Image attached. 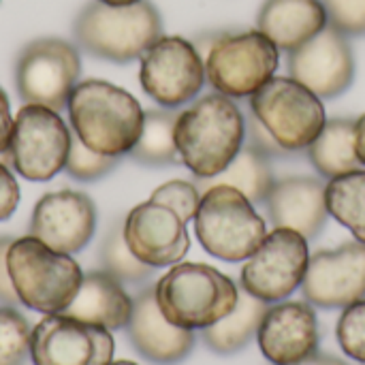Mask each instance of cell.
Instances as JSON below:
<instances>
[{"mask_svg":"<svg viewBox=\"0 0 365 365\" xmlns=\"http://www.w3.org/2000/svg\"><path fill=\"white\" fill-rule=\"evenodd\" d=\"M325 199L329 214L365 244V169L329 180Z\"/></svg>","mask_w":365,"mask_h":365,"instance_id":"4316f807","label":"cell"},{"mask_svg":"<svg viewBox=\"0 0 365 365\" xmlns=\"http://www.w3.org/2000/svg\"><path fill=\"white\" fill-rule=\"evenodd\" d=\"M120 163L118 156H105L98 154L94 150H90L77 135H73L71 141V152L66 158V173L73 180H81V182H92L98 180L103 175H107L115 165Z\"/></svg>","mask_w":365,"mask_h":365,"instance_id":"f546056e","label":"cell"},{"mask_svg":"<svg viewBox=\"0 0 365 365\" xmlns=\"http://www.w3.org/2000/svg\"><path fill=\"white\" fill-rule=\"evenodd\" d=\"M205 79L218 94L246 98L278 71L280 49L261 32H220L205 56Z\"/></svg>","mask_w":365,"mask_h":365,"instance_id":"52a82bcc","label":"cell"},{"mask_svg":"<svg viewBox=\"0 0 365 365\" xmlns=\"http://www.w3.org/2000/svg\"><path fill=\"white\" fill-rule=\"evenodd\" d=\"M250 109L287 152L308 148L327 122L321 98L293 77H272L250 96Z\"/></svg>","mask_w":365,"mask_h":365,"instance_id":"ba28073f","label":"cell"},{"mask_svg":"<svg viewBox=\"0 0 365 365\" xmlns=\"http://www.w3.org/2000/svg\"><path fill=\"white\" fill-rule=\"evenodd\" d=\"M163 317L182 329H207L237 306L240 291L222 272L203 263H178L154 287Z\"/></svg>","mask_w":365,"mask_h":365,"instance_id":"277c9868","label":"cell"},{"mask_svg":"<svg viewBox=\"0 0 365 365\" xmlns=\"http://www.w3.org/2000/svg\"><path fill=\"white\" fill-rule=\"evenodd\" d=\"M105 4H111V6H126V4H135L139 0H101Z\"/></svg>","mask_w":365,"mask_h":365,"instance_id":"ab89813d","label":"cell"},{"mask_svg":"<svg viewBox=\"0 0 365 365\" xmlns=\"http://www.w3.org/2000/svg\"><path fill=\"white\" fill-rule=\"evenodd\" d=\"M295 365H349L344 364L342 359H338V357H329V355H312V357H308V359H304V361H299V364Z\"/></svg>","mask_w":365,"mask_h":365,"instance_id":"f35d334b","label":"cell"},{"mask_svg":"<svg viewBox=\"0 0 365 365\" xmlns=\"http://www.w3.org/2000/svg\"><path fill=\"white\" fill-rule=\"evenodd\" d=\"M11 137H13V118H11V107L4 90L0 88V156L9 154L11 148Z\"/></svg>","mask_w":365,"mask_h":365,"instance_id":"8d00e7d4","label":"cell"},{"mask_svg":"<svg viewBox=\"0 0 365 365\" xmlns=\"http://www.w3.org/2000/svg\"><path fill=\"white\" fill-rule=\"evenodd\" d=\"M173 137L180 160L197 180H207L225 171L244 148L246 120L229 96L207 94L180 113Z\"/></svg>","mask_w":365,"mask_h":365,"instance_id":"7a4b0ae2","label":"cell"},{"mask_svg":"<svg viewBox=\"0 0 365 365\" xmlns=\"http://www.w3.org/2000/svg\"><path fill=\"white\" fill-rule=\"evenodd\" d=\"M259 349L274 365H295L319 349V323L304 302H287L267 308L259 331Z\"/></svg>","mask_w":365,"mask_h":365,"instance_id":"ac0fdd59","label":"cell"},{"mask_svg":"<svg viewBox=\"0 0 365 365\" xmlns=\"http://www.w3.org/2000/svg\"><path fill=\"white\" fill-rule=\"evenodd\" d=\"M11 237H0V302L6 306H15L19 302L13 282H11V274H9V265H6V255H9V246H11Z\"/></svg>","mask_w":365,"mask_h":365,"instance_id":"d590c367","label":"cell"},{"mask_svg":"<svg viewBox=\"0 0 365 365\" xmlns=\"http://www.w3.org/2000/svg\"><path fill=\"white\" fill-rule=\"evenodd\" d=\"M304 295L319 308H346L365 297V244L346 242L308 261Z\"/></svg>","mask_w":365,"mask_h":365,"instance_id":"2e32d148","label":"cell"},{"mask_svg":"<svg viewBox=\"0 0 365 365\" xmlns=\"http://www.w3.org/2000/svg\"><path fill=\"white\" fill-rule=\"evenodd\" d=\"M6 265L19 304L41 314L62 312L83 282L81 267L71 255L56 252L32 235L11 242Z\"/></svg>","mask_w":365,"mask_h":365,"instance_id":"5b68a950","label":"cell"},{"mask_svg":"<svg viewBox=\"0 0 365 365\" xmlns=\"http://www.w3.org/2000/svg\"><path fill=\"white\" fill-rule=\"evenodd\" d=\"M126 329L137 353L154 364H178L186 359L195 346V336L190 329L175 327L163 317L156 304L154 287L135 297Z\"/></svg>","mask_w":365,"mask_h":365,"instance_id":"d6986e66","label":"cell"},{"mask_svg":"<svg viewBox=\"0 0 365 365\" xmlns=\"http://www.w3.org/2000/svg\"><path fill=\"white\" fill-rule=\"evenodd\" d=\"M355 150H357L359 163L365 169V113L355 122Z\"/></svg>","mask_w":365,"mask_h":365,"instance_id":"74e56055","label":"cell"},{"mask_svg":"<svg viewBox=\"0 0 365 365\" xmlns=\"http://www.w3.org/2000/svg\"><path fill=\"white\" fill-rule=\"evenodd\" d=\"M73 133L58 111L43 105H24L13 120L11 165L32 182H47L66 167Z\"/></svg>","mask_w":365,"mask_h":365,"instance_id":"30bf717a","label":"cell"},{"mask_svg":"<svg viewBox=\"0 0 365 365\" xmlns=\"http://www.w3.org/2000/svg\"><path fill=\"white\" fill-rule=\"evenodd\" d=\"M327 24V11L321 0H265L257 17V30L284 51L302 47Z\"/></svg>","mask_w":365,"mask_h":365,"instance_id":"44dd1931","label":"cell"},{"mask_svg":"<svg viewBox=\"0 0 365 365\" xmlns=\"http://www.w3.org/2000/svg\"><path fill=\"white\" fill-rule=\"evenodd\" d=\"M30 325L13 308H0V365H24L30 355Z\"/></svg>","mask_w":365,"mask_h":365,"instance_id":"f1b7e54d","label":"cell"},{"mask_svg":"<svg viewBox=\"0 0 365 365\" xmlns=\"http://www.w3.org/2000/svg\"><path fill=\"white\" fill-rule=\"evenodd\" d=\"M101 261H103V272L111 274L120 282H141L152 276L150 265L141 263L126 246L122 225H115L109 235L103 242L101 248Z\"/></svg>","mask_w":365,"mask_h":365,"instance_id":"83f0119b","label":"cell"},{"mask_svg":"<svg viewBox=\"0 0 365 365\" xmlns=\"http://www.w3.org/2000/svg\"><path fill=\"white\" fill-rule=\"evenodd\" d=\"M122 231L128 250L150 267L178 265L190 248L186 222L178 212L156 201L133 207Z\"/></svg>","mask_w":365,"mask_h":365,"instance_id":"9a60e30c","label":"cell"},{"mask_svg":"<svg viewBox=\"0 0 365 365\" xmlns=\"http://www.w3.org/2000/svg\"><path fill=\"white\" fill-rule=\"evenodd\" d=\"M274 175L267 163V156L261 154L257 148L246 145L237 152L231 165L214 178L197 180V188L205 192L212 186H231L240 190L250 203H263L274 186Z\"/></svg>","mask_w":365,"mask_h":365,"instance_id":"cb8c5ba5","label":"cell"},{"mask_svg":"<svg viewBox=\"0 0 365 365\" xmlns=\"http://www.w3.org/2000/svg\"><path fill=\"white\" fill-rule=\"evenodd\" d=\"M308 158L317 173L329 180L364 169L355 150V122L344 118L325 122L319 137L308 145Z\"/></svg>","mask_w":365,"mask_h":365,"instance_id":"603a6c76","label":"cell"},{"mask_svg":"<svg viewBox=\"0 0 365 365\" xmlns=\"http://www.w3.org/2000/svg\"><path fill=\"white\" fill-rule=\"evenodd\" d=\"M327 11L329 26L346 36L365 34V0H321Z\"/></svg>","mask_w":365,"mask_h":365,"instance_id":"d6a6232c","label":"cell"},{"mask_svg":"<svg viewBox=\"0 0 365 365\" xmlns=\"http://www.w3.org/2000/svg\"><path fill=\"white\" fill-rule=\"evenodd\" d=\"M240 190L231 186H212L201 192L195 231L201 246L222 261H246L267 235L265 220Z\"/></svg>","mask_w":365,"mask_h":365,"instance_id":"8992f818","label":"cell"},{"mask_svg":"<svg viewBox=\"0 0 365 365\" xmlns=\"http://www.w3.org/2000/svg\"><path fill=\"white\" fill-rule=\"evenodd\" d=\"M267 312V304L242 291L237 297V306L231 314H227L216 325L203 329L205 344L218 355H233L248 346L252 336L259 331V325Z\"/></svg>","mask_w":365,"mask_h":365,"instance_id":"d4e9b609","label":"cell"},{"mask_svg":"<svg viewBox=\"0 0 365 365\" xmlns=\"http://www.w3.org/2000/svg\"><path fill=\"white\" fill-rule=\"evenodd\" d=\"M150 201L163 203L167 207H171L173 212L180 214V218L184 222L195 220L197 212H199V203H201V190L197 188V184L192 182H184V180H171L163 186H158Z\"/></svg>","mask_w":365,"mask_h":365,"instance_id":"1f68e13d","label":"cell"},{"mask_svg":"<svg viewBox=\"0 0 365 365\" xmlns=\"http://www.w3.org/2000/svg\"><path fill=\"white\" fill-rule=\"evenodd\" d=\"M81 75L77 49L62 38L28 43L15 62V88L24 105H43L62 111Z\"/></svg>","mask_w":365,"mask_h":365,"instance_id":"9c48e42d","label":"cell"},{"mask_svg":"<svg viewBox=\"0 0 365 365\" xmlns=\"http://www.w3.org/2000/svg\"><path fill=\"white\" fill-rule=\"evenodd\" d=\"M139 60L141 88L160 107L175 109L190 103L205 83V62L184 36H160Z\"/></svg>","mask_w":365,"mask_h":365,"instance_id":"8fae6325","label":"cell"},{"mask_svg":"<svg viewBox=\"0 0 365 365\" xmlns=\"http://www.w3.org/2000/svg\"><path fill=\"white\" fill-rule=\"evenodd\" d=\"M308 261V240L293 229L276 227L246 261L242 289L265 304L280 302L304 284Z\"/></svg>","mask_w":365,"mask_h":365,"instance_id":"7c38bea8","label":"cell"},{"mask_svg":"<svg viewBox=\"0 0 365 365\" xmlns=\"http://www.w3.org/2000/svg\"><path fill=\"white\" fill-rule=\"evenodd\" d=\"M180 113L173 109H152L143 115V130L137 145L130 150L135 163L148 167H163L182 163L175 145V122Z\"/></svg>","mask_w":365,"mask_h":365,"instance_id":"484cf974","label":"cell"},{"mask_svg":"<svg viewBox=\"0 0 365 365\" xmlns=\"http://www.w3.org/2000/svg\"><path fill=\"white\" fill-rule=\"evenodd\" d=\"M113 349V336L107 327L62 312L45 314L30 334L34 365H109Z\"/></svg>","mask_w":365,"mask_h":365,"instance_id":"4fadbf2b","label":"cell"},{"mask_svg":"<svg viewBox=\"0 0 365 365\" xmlns=\"http://www.w3.org/2000/svg\"><path fill=\"white\" fill-rule=\"evenodd\" d=\"M19 205V184L11 169L0 160V222L11 218Z\"/></svg>","mask_w":365,"mask_h":365,"instance_id":"836d02e7","label":"cell"},{"mask_svg":"<svg viewBox=\"0 0 365 365\" xmlns=\"http://www.w3.org/2000/svg\"><path fill=\"white\" fill-rule=\"evenodd\" d=\"M68 122L90 150L105 156H124L137 145L143 130L139 101L109 81H79L68 96Z\"/></svg>","mask_w":365,"mask_h":365,"instance_id":"6da1fadb","label":"cell"},{"mask_svg":"<svg viewBox=\"0 0 365 365\" xmlns=\"http://www.w3.org/2000/svg\"><path fill=\"white\" fill-rule=\"evenodd\" d=\"M75 41L90 56L109 62H130L163 36V19L150 0L111 6L101 0L88 2L75 24Z\"/></svg>","mask_w":365,"mask_h":365,"instance_id":"3957f363","label":"cell"},{"mask_svg":"<svg viewBox=\"0 0 365 365\" xmlns=\"http://www.w3.org/2000/svg\"><path fill=\"white\" fill-rule=\"evenodd\" d=\"M109 365H137V364H133V361H111Z\"/></svg>","mask_w":365,"mask_h":365,"instance_id":"60d3db41","label":"cell"},{"mask_svg":"<svg viewBox=\"0 0 365 365\" xmlns=\"http://www.w3.org/2000/svg\"><path fill=\"white\" fill-rule=\"evenodd\" d=\"M289 71L319 98H336L355 79L353 47L346 34L327 24L314 38L291 51Z\"/></svg>","mask_w":365,"mask_h":365,"instance_id":"5bb4252c","label":"cell"},{"mask_svg":"<svg viewBox=\"0 0 365 365\" xmlns=\"http://www.w3.org/2000/svg\"><path fill=\"white\" fill-rule=\"evenodd\" d=\"M248 135H250V145L257 148L261 154H265L267 158L269 156H282L287 150L269 135V130L255 118L250 115V122H248Z\"/></svg>","mask_w":365,"mask_h":365,"instance_id":"e575fe53","label":"cell"},{"mask_svg":"<svg viewBox=\"0 0 365 365\" xmlns=\"http://www.w3.org/2000/svg\"><path fill=\"white\" fill-rule=\"evenodd\" d=\"M336 334L342 351L351 359L365 365V299L344 308Z\"/></svg>","mask_w":365,"mask_h":365,"instance_id":"4dcf8cb0","label":"cell"},{"mask_svg":"<svg viewBox=\"0 0 365 365\" xmlns=\"http://www.w3.org/2000/svg\"><path fill=\"white\" fill-rule=\"evenodd\" d=\"M327 184L312 175H291L274 182L265 203L276 227L293 229L306 240L317 237L329 216Z\"/></svg>","mask_w":365,"mask_h":365,"instance_id":"ffe728a7","label":"cell"},{"mask_svg":"<svg viewBox=\"0 0 365 365\" xmlns=\"http://www.w3.org/2000/svg\"><path fill=\"white\" fill-rule=\"evenodd\" d=\"M62 314L107 327L109 331L124 329L133 314V299L111 274L90 272L83 276L75 299L62 310Z\"/></svg>","mask_w":365,"mask_h":365,"instance_id":"7402d4cb","label":"cell"},{"mask_svg":"<svg viewBox=\"0 0 365 365\" xmlns=\"http://www.w3.org/2000/svg\"><path fill=\"white\" fill-rule=\"evenodd\" d=\"M94 229V203L88 195L77 190H56L43 195L30 218V235L64 255L83 250L92 240Z\"/></svg>","mask_w":365,"mask_h":365,"instance_id":"e0dca14e","label":"cell"}]
</instances>
